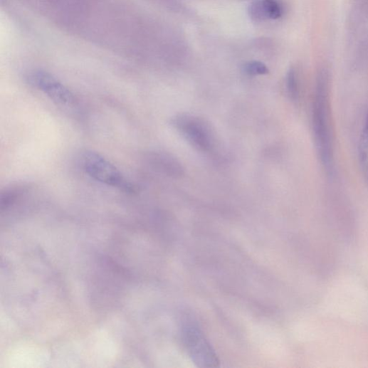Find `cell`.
Returning <instances> with one entry per match:
<instances>
[{
    "label": "cell",
    "mask_w": 368,
    "mask_h": 368,
    "mask_svg": "<svg viewBox=\"0 0 368 368\" xmlns=\"http://www.w3.org/2000/svg\"><path fill=\"white\" fill-rule=\"evenodd\" d=\"M27 80L30 85L43 93L58 105L66 106L75 101V96L68 88L47 71H31L27 76Z\"/></svg>",
    "instance_id": "5b68a950"
},
{
    "label": "cell",
    "mask_w": 368,
    "mask_h": 368,
    "mask_svg": "<svg viewBox=\"0 0 368 368\" xmlns=\"http://www.w3.org/2000/svg\"><path fill=\"white\" fill-rule=\"evenodd\" d=\"M82 163L86 174L95 181L125 192H134L135 187L130 181L115 165L98 153L85 152Z\"/></svg>",
    "instance_id": "3957f363"
},
{
    "label": "cell",
    "mask_w": 368,
    "mask_h": 368,
    "mask_svg": "<svg viewBox=\"0 0 368 368\" xmlns=\"http://www.w3.org/2000/svg\"><path fill=\"white\" fill-rule=\"evenodd\" d=\"M312 129L320 161L324 168L332 173L335 162V134L330 78L325 69L320 71L317 78L312 105Z\"/></svg>",
    "instance_id": "6da1fadb"
},
{
    "label": "cell",
    "mask_w": 368,
    "mask_h": 368,
    "mask_svg": "<svg viewBox=\"0 0 368 368\" xmlns=\"http://www.w3.org/2000/svg\"><path fill=\"white\" fill-rule=\"evenodd\" d=\"M249 16L256 22H261L268 19L263 6L262 0L254 2L249 7Z\"/></svg>",
    "instance_id": "30bf717a"
},
{
    "label": "cell",
    "mask_w": 368,
    "mask_h": 368,
    "mask_svg": "<svg viewBox=\"0 0 368 368\" xmlns=\"http://www.w3.org/2000/svg\"><path fill=\"white\" fill-rule=\"evenodd\" d=\"M286 88L290 98L293 101H298L300 96V88L297 73L293 68H290L288 72Z\"/></svg>",
    "instance_id": "52a82bcc"
},
{
    "label": "cell",
    "mask_w": 368,
    "mask_h": 368,
    "mask_svg": "<svg viewBox=\"0 0 368 368\" xmlns=\"http://www.w3.org/2000/svg\"><path fill=\"white\" fill-rule=\"evenodd\" d=\"M180 335L187 354L197 367L210 368L219 366L215 350L193 318L184 316L181 321Z\"/></svg>",
    "instance_id": "7a4b0ae2"
},
{
    "label": "cell",
    "mask_w": 368,
    "mask_h": 368,
    "mask_svg": "<svg viewBox=\"0 0 368 368\" xmlns=\"http://www.w3.org/2000/svg\"><path fill=\"white\" fill-rule=\"evenodd\" d=\"M262 4L267 19L275 20L280 18L281 9L274 0H262Z\"/></svg>",
    "instance_id": "ba28073f"
},
{
    "label": "cell",
    "mask_w": 368,
    "mask_h": 368,
    "mask_svg": "<svg viewBox=\"0 0 368 368\" xmlns=\"http://www.w3.org/2000/svg\"><path fill=\"white\" fill-rule=\"evenodd\" d=\"M358 157L362 175L368 184V120L359 137Z\"/></svg>",
    "instance_id": "8992f818"
},
{
    "label": "cell",
    "mask_w": 368,
    "mask_h": 368,
    "mask_svg": "<svg viewBox=\"0 0 368 368\" xmlns=\"http://www.w3.org/2000/svg\"><path fill=\"white\" fill-rule=\"evenodd\" d=\"M244 70L249 75H263L268 73L266 65L260 61H251L244 65Z\"/></svg>",
    "instance_id": "9c48e42d"
},
{
    "label": "cell",
    "mask_w": 368,
    "mask_h": 368,
    "mask_svg": "<svg viewBox=\"0 0 368 368\" xmlns=\"http://www.w3.org/2000/svg\"><path fill=\"white\" fill-rule=\"evenodd\" d=\"M173 124L198 150L210 152L214 147V137L209 125L203 120L189 115L177 117Z\"/></svg>",
    "instance_id": "277c9868"
}]
</instances>
